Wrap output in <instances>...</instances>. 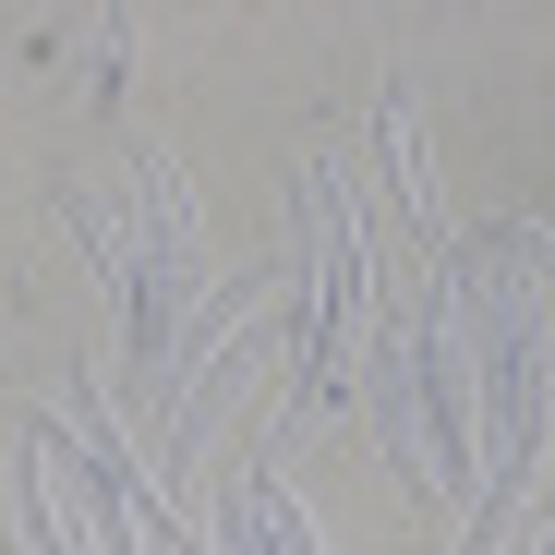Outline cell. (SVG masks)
Returning <instances> with one entry per match:
<instances>
[{
  "label": "cell",
  "mask_w": 555,
  "mask_h": 555,
  "mask_svg": "<svg viewBox=\"0 0 555 555\" xmlns=\"http://www.w3.org/2000/svg\"><path fill=\"white\" fill-rule=\"evenodd\" d=\"M133 194H145V230L121 242V291H133V362L145 387H169V350H181V302H194V194H181V157H133Z\"/></svg>",
  "instance_id": "cell-1"
},
{
  "label": "cell",
  "mask_w": 555,
  "mask_h": 555,
  "mask_svg": "<svg viewBox=\"0 0 555 555\" xmlns=\"http://www.w3.org/2000/svg\"><path fill=\"white\" fill-rule=\"evenodd\" d=\"M302 230H314V350H302V399H338L350 375V338H362V291H375V254H362V218L338 206V181H302Z\"/></svg>",
  "instance_id": "cell-2"
},
{
  "label": "cell",
  "mask_w": 555,
  "mask_h": 555,
  "mask_svg": "<svg viewBox=\"0 0 555 555\" xmlns=\"http://www.w3.org/2000/svg\"><path fill=\"white\" fill-rule=\"evenodd\" d=\"M254 362H266V326H230V338L194 362V387H181V399H169V423H157V459H169V472H181V459L206 447V423H218V411L254 387Z\"/></svg>",
  "instance_id": "cell-3"
},
{
  "label": "cell",
  "mask_w": 555,
  "mask_h": 555,
  "mask_svg": "<svg viewBox=\"0 0 555 555\" xmlns=\"http://www.w3.org/2000/svg\"><path fill=\"white\" fill-rule=\"evenodd\" d=\"M375 157H387V194L411 206V230H435V169H423V121H411L399 85L375 98Z\"/></svg>",
  "instance_id": "cell-4"
},
{
  "label": "cell",
  "mask_w": 555,
  "mask_h": 555,
  "mask_svg": "<svg viewBox=\"0 0 555 555\" xmlns=\"http://www.w3.org/2000/svg\"><path fill=\"white\" fill-rule=\"evenodd\" d=\"M242 507H254V531H266V555H314V519H302V495L278 483V472H254V483H242Z\"/></svg>",
  "instance_id": "cell-5"
},
{
  "label": "cell",
  "mask_w": 555,
  "mask_h": 555,
  "mask_svg": "<svg viewBox=\"0 0 555 555\" xmlns=\"http://www.w3.org/2000/svg\"><path fill=\"white\" fill-rule=\"evenodd\" d=\"M13 483H25V555H85V543L61 531V507H49V459H37V447H25V472H13Z\"/></svg>",
  "instance_id": "cell-6"
}]
</instances>
